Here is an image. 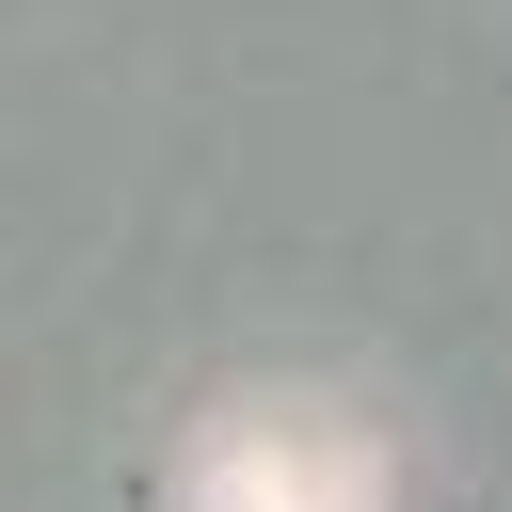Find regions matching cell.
<instances>
[{
	"mask_svg": "<svg viewBox=\"0 0 512 512\" xmlns=\"http://www.w3.org/2000/svg\"><path fill=\"white\" fill-rule=\"evenodd\" d=\"M192 512H384V448L320 400H240L192 448Z\"/></svg>",
	"mask_w": 512,
	"mask_h": 512,
	"instance_id": "1",
	"label": "cell"
}]
</instances>
